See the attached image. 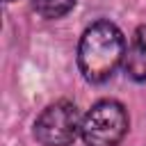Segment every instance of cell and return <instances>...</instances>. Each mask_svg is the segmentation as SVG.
Masks as SVG:
<instances>
[{
	"label": "cell",
	"instance_id": "cell-5",
	"mask_svg": "<svg viewBox=\"0 0 146 146\" xmlns=\"http://www.w3.org/2000/svg\"><path fill=\"white\" fill-rule=\"evenodd\" d=\"M34 9L46 16V18H59L64 14H68L75 5V0H32Z\"/></svg>",
	"mask_w": 146,
	"mask_h": 146
},
{
	"label": "cell",
	"instance_id": "cell-3",
	"mask_svg": "<svg viewBox=\"0 0 146 146\" xmlns=\"http://www.w3.org/2000/svg\"><path fill=\"white\" fill-rule=\"evenodd\" d=\"M82 121L71 100L48 105L34 121V139L41 146H68L80 132Z\"/></svg>",
	"mask_w": 146,
	"mask_h": 146
},
{
	"label": "cell",
	"instance_id": "cell-4",
	"mask_svg": "<svg viewBox=\"0 0 146 146\" xmlns=\"http://www.w3.org/2000/svg\"><path fill=\"white\" fill-rule=\"evenodd\" d=\"M125 73L137 82L146 80V25L137 27V32L132 34L125 55Z\"/></svg>",
	"mask_w": 146,
	"mask_h": 146
},
{
	"label": "cell",
	"instance_id": "cell-1",
	"mask_svg": "<svg viewBox=\"0 0 146 146\" xmlns=\"http://www.w3.org/2000/svg\"><path fill=\"white\" fill-rule=\"evenodd\" d=\"M125 57V39L110 21L89 25L78 46V66L89 82H105Z\"/></svg>",
	"mask_w": 146,
	"mask_h": 146
},
{
	"label": "cell",
	"instance_id": "cell-6",
	"mask_svg": "<svg viewBox=\"0 0 146 146\" xmlns=\"http://www.w3.org/2000/svg\"><path fill=\"white\" fill-rule=\"evenodd\" d=\"M5 2H11V0H5Z\"/></svg>",
	"mask_w": 146,
	"mask_h": 146
},
{
	"label": "cell",
	"instance_id": "cell-2",
	"mask_svg": "<svg viewBox=\"0 0 146 146\" xmlns=\"http://www.w3.org/2000/svg\"><path fill=\"white\" fill-rule=\"evenodd\" d=\"M128 132V112L119 100H98L82 119L84 146H116Z\"/></svg>",
	"mask_w": 146,
	"mask_h": 146
}]
</instances>
